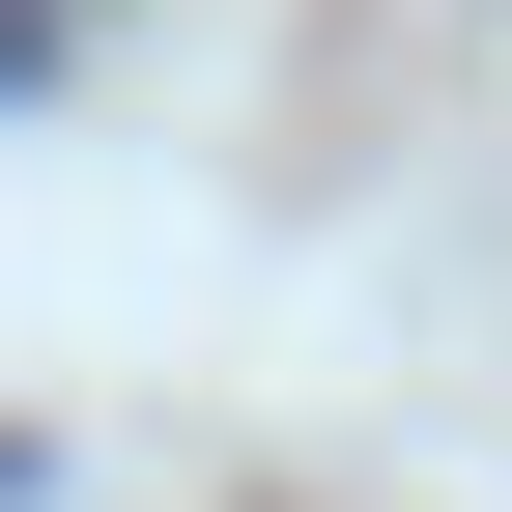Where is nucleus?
Here are the masks:
<instances>
[{
	"mask_svg": "<svg viewBox=\"0 0 512 512\" xmlns=\"http://www.w3.org/2000/svg\"><path fill=\"white\" fill-rule=\"evenodd\" d=\"M29 86H57V0H0V114H29Z\"/></svg>",
	"mask_w": 512,
	"mask_h": 512,
	"instance_id": "f257e3e1",
	"label": "nucleus"
}]
</instances>
